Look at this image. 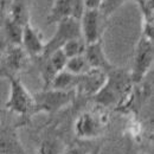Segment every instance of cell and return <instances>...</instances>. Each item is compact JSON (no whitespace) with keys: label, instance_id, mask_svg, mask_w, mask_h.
<instances>
[{"label":"cell","instance_id":"1","mask_svg":"<svg viewBox=\"0 0 154 154\" xmlns=\"http://www.w3.org/2000/svg\"><path fill=\"white\" fill-rule=\"evenodd\" d=\"M133 85L128 70L113 68L107 72L106 83L94 96L95 102L103 108H119L128 102Z\"/></svg>","mask_w":154,"mask_h":154},{"label":"cell","instance_id":"2","mask_svg":"<svg viewBox=\"0 0 154 154\" xmlns=\"http://www.w3.org/2000/svg\"><path fill=\"white\" fill-rule=\"evenodd\" d=\"M7 79L10 81L11 89L8 101L5 107L10 113L19 116L23 125H25V121H29L31 116L37 114L33 96L29 93L18 76H8Z\"/></svg>","mask_w":154,"mask_h":154},{"label":"cell","instance_id":"3","mask_svg":"<svg viewBox=\"0 0 154 154\" xmlns=\"http://www.w3.org/2000/svg\"><path fill=\"white\" fill-rule=\"evenodd\" d=\"M108 125V116L102 113L84 112L74 123V133L77 140L97 141L103 135Z\"/></svg>","mask_w":154,"mask_h":154},{"label":"cell","instance_id":"4","mask_svg":"<svg viewBox=\"0 0 154 154\" xmlns=\"http://www.w3.org/2000/svg\"><path fill=\"white\" fill-rule=\"evenodd\" d=\"M76 91L69 90H56V89H43L42 91L33 94L36 113H56L62 108L66 107L69 103L72 102Z\"/></svg>","mask_w":154,"mask_h":154},{"label":"cell","instance_id":"5","mask_svg":"<svg viewBox=\"0 0 154 154\" xmlns=\"http://www.w3.org/2000/svg\"><path fill=\"white\" fill-rule=\"evenodd\" d=\"M21 122H14L6 113L0 121V154H29L18 134Z\"/></svg>","mask_w":154,"mask_h":154},{"label":"cell","instance_id":"6","mask_svg":"<svg viewBox=\"0 0 154 154\" xmlns=\"http://www.w3.org/2000/svg\"><path fill=\"white\" fill-rule=\"evenodd\" d=\"M153 40L141 36V38L137 43L136 50H135L132 70L129 71L134 84L141 83L142 79L148 74V71L153 64Z\"/></svg>","mask_w":154,"mask_h":154},{"label":"cell","instance_id":"7","mask_svg":"<svg viewBox=\"0 0 154 154\" xmlns=\"http://www.w3.org/2000/svg\"><path fill=\"white\" fill-rule=\"evenodd\" d=\"M78 38H82L79 20H76L74 19V18H69V19L59 21L57 24L56 33L52 36V38L50 39L49 42L45 43L44 52H43L42 57L50 56L55 51L60 50L62 46L66 42H69L71 39H78Z\"/></svg>","mask_w":154,"mask_h":154},{"label":"cell","instance_id":"8","mask_svg":"<svg viewBox=\"0 0 154 154\" xmlns=\"http://www.w3.org/2000/svg\"><path fill=\"white\" fill-rule=\"evenodd\" d=\"M2 58L0 62V72L2 77L18 76L30 63V56L21 45H10L2 48Z\"/></svg>","mask_w":154,"mask_h":154},{"label":"cell","instance_id":"9","mask_svg":"<svg viewBox=\"0 0 154 154\" xmlns=\"http://www.w3.org/2000/svg\"><path fill=\"white\" fill-rule=\"evenodd\" d=\"M106 19L101 16L98 10H85L82 18L79 19L82 39L85 45L94 44L102 40L103 26Z\"/></svg>","mask_w":154,"mask_h":154},{"label":"cell","instance_id":"10","mask_svg":"<svg viewBox=\"0 0 154 154\" xmlns=\"http://www.w3.org/2000/svg\"><path fill=\"white\" fill-rule=\"evenodd\" d=\"M85 11L83 0H56L49 16L48 25L58 24L59 21L69 18L79 20Z\"/></svg>","mask_w":154,"mask_h":154},{"label":"cell","instance_id":"11","mask_svg":"<svg viewBox=\"0 0 154 154\" xmlns=\"http://www.w3.org/2000/svg\"><path fill=\"white\" fill-rule=\"evenodd\" d=\"M107 79V72L97 69H89L79 75L75 91L83 96H95Z\"/></svg>","mask_w":154,"mask_h":154},{"label":"cell","instance_id":"12","mask_svg":"<svg viewBox=\"0 0 154 154\" xmlns=\"http://www.w3.org/2000/svg\"><path fill=\"white\" fill-rule=\"evenodd\" d=\"M23 26L12 20L6 12H2L0 19V46L21 45Z\"/></svg>","mask_w":154,"mask_h":154},{"label":"cell","instance_id":"13","mask_svg":"<svg viewBox=\"0 0 154 154\" xmlns=\"http://www.w3.org/2000/svg\"><path fill=\"white\" fill-rule=\"evenodd\" d=\"M45 43L43 40L42 33L36 27L29 23L23 27V36H21V48L25 52L30 56V58H38L44 52Z\"/></svg>","mask_w":154,"mask_h":154},{"label":"cell","instance_id":"14","mask_svg":"<svg viewBox=\"0 0 154 154\" xmlns=\"http://www.w3.org/2000/svg\"><path fill=\"white\" fill-rule=\"evenodd\" d=\"M83 56L85 58L90 69H97V70H102L104 72H108L114 68L104 55L102 40L96 42L94 44L85 45V50L83 52Z\"/></svg>","mask_w":154,"mask_h":154},{"label":"cell","instance_id":"15","mask_svg":"<svg viewBox=\"0 0 154 154\" xmlns=\"http://www.w3.org/2000/svg\"><path fill=\"white\" fill-rule=\"evenodd\" d=\"M6 13L11 19L24 27L30 23L29 0H12L10 7L6 8Z\"/></svg>","mask_w":154,"mask_h":154},{"label":"cell","instance_id":"16","mask_svg":"<svg viewBox=\"0 0 154 154\" xmlns=\"http://www.w3.org/2000/svg\"><path fill=\"white\" fill-rule=\"evenodd\" d=\"M79 75H74L66 70H62L55 76L50 89H56V90H63V91H69V90H75L78 82Z\"/></svg>","mask_w":154,"mask_h":154},{"label":"cell","instance_id":"17","mask_svg":"<svg viewBox=\"0 0 154 154\" xmlns=\"http://www.w3.org/2000/svg\"><path fill=\"white\" fill-rule=\"evenodd\" d=\"M102 143L97 141H81L76 140L75 142L66 146L63 151V154H93L100 152Z\"/></svg>","mask_w":154,"mask_h":154},{"label":"cell","instance_id":"18","mask_svg":"<svg viewBox=\"0 0 154 154\" xmlns=\"http://www.w3.org/2000/svg\"><path fill=\"white\" fill-rule=\"evenodd\" d=\"M64 142L57 135H46L39 145L38 154H63Z\"/></svg>","mask_w":154,"mask_h":154},{"label":"cell","instance_id":"19","mask_svg":"<svg viewBox=\"0 0 154 154\" xmlns=\"http://www.w3.org/2000/svg\"><path fill=\"white\" fill-rule=\"evenodd\" d=\"M89 69L90 68H89V65H88V63H87L83 55L72 58H68L65 68H64V70H66V71H69L74 75H82L85 71H88Z\"/></svg>","mask_w":154,"mask_h":154},{"label":"cell","instance_id":"20","mask_svg":"<svg viewBox=\"0 0 154 154\" xmlns=\"http://www.w3.org/2000/svg\"><path fill=\"white\" fill-rule=\"evenodd\" d=\"M63 54L66 56V58H72L76 56H81L83 55L84 50H85V43L82 38L78 39H71L69 42H66L62 49Z\"/></svg>","mask_w":154,"mask_h":154},{"label":"cell","instance_id":"21","mask_svg":"<svg viewBox=\"0 0 154 154\" xmlns=\"http://www.w3.org/2000/svg\"><path fill=\"white\" fill-rule=\"evenodd\" d=\"M127 0H101L100 7H98V12L101 13V16L104 19L107 20Z\"/></svg>","mask_w":154,"mask_h":154},{"label":"cell","instance_id":"22","mask_svg":"<svg viewBox=\"0 0 154 154\" xmlns=\"http://www.w3.org/2000/svg\"><path fill=\"white\" fill-rule=\"evenodd\" d=\"M40 57H42V56H40ZM46 58L50 60L51 65L55 68V70H56L57 72H60L62 70H64L65 64H66V60H68V58L63 54L62 50L55 51L54 54H51L50 56H48Z\"/></svg>","mask_w":154,"mask_h":154},{"label":"cell","instance_id":"23","mask_svg":"<svg viewBox=\"0 0 154 154\" xmlns=\"http://www.w3.org/2000/svg\"><path fill=\"white\" fill-rule=\"evenodd\" d=\"M85 10H98L101 0H83Z\"/></svg>","mask_w":154,"mask_h":154},{"label":"cell","instance_id":"24","mask_svg":"<svg viewBox=\"0 0 154 154\" xmlns=\"http://www.w3.org/2000/svg\"><path fill=\"white\" fill-rule=\"evenodd\" d=\"M135 1H137V4L141 6V5H145V4H147L148 1H151V0H135Z\"/></svg>","mask_w":154,"mask_h":154},{"label":"cell","instance_id":"25","mask_svg":"<svg viewBox=\"0 0 154 154\" xmlns=\"http://www.w3.org/2000/svg\"><path fill=\"white\" fill-rule=\"evenodd\" d=\"M1 77H2V75H1V72H0V78H1ZM0 112H1V110H0Z\"/></svg>","mask_w":154,"mask_h":154}]
</instances>
